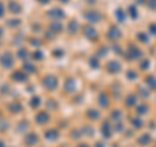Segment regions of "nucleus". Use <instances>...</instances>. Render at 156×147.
Here are the masks:
<instances>
[{
  "label": "nucleus",
  "instance_id": "obj_35",
  "mask_svg": "<svg viewBox=\"0 0 156 147\" xmlns=\"http://www.w3.org/2000/svg\"><path fill=\"white\" fill-rule=\"evenodd\" d=\"M77 147H89V146H86V145H80V146H77Z\"/></svg>",
  "mask_w": 156,
  "mask_h": 147
},
{
  "label": "nucleus",
  "instance_id": "obj_3",
  "mask_svg": "<svg viewBox=\"0 0 156 147\" xmlns=\"http://www.w3.org/2000/svg\"><path fill=\"white\" fill-rule=\"evenodd\" d=\"M46 16L48 18H51L52 21H61V20L65 17V13H64V11H62L61 8L56 7V8H51L50 11H47Z\"/></svg>",
  "mask_w": 156,
  "mask_h": 147
},
{
  "label": "nucleus",
  "instance_id": "obj_27",
  "mask_svg": "<svg viewBox=\"0 0 156 147\" xmlns=\"http://www.w3.org/2000/svg\"><path fill=\"white\" fill-rule=\"evenodd\" d=\"M120 34H119V30L113 26V27H111V30H108V38H111V39H115L116 37H119Z\"/></svg>",
  "mask_w": 156,
  "mask_h": 147
},
{
  "label": "nucleus",
  "instance_id": "obj_8",
  "mask_svg": "<svg viewBox=\"0 0 156 147\" xmlns=\"http://www.w3.org/2000/svg\"><path fill=\"white\" fill-rule=\"evenodd\" d=\"M48 30L57 35V34H60L62 30H64V25H62L61 21H52L50 25H48Z\"/></svg>",
  "mask_w": 156,
  "mask_h": 147
},
{
  "label": "nucleus",
  "instance_id": "obj_25",
  "mask_svg": "<svg viewBox=\"0 0 156 147\" xmlns=\"http://www.w3.org/2000/svg\"><path fill=\"white\" fill-rule=\"evenodd\" d=\"M29 43H30L31 46H34V47H39L42 45V41L39 38H37V37H31V38H29Z\"/></svg>",
  "mask_w": 156,
  "mask_h": 147
},
{
  "label": "nucleus",
  "instance_id": "obj_19",
  "mask_svg": "<svg viewBox=\"0 0 156 147\" xmlns=\"http://www.w3.org/2000/svg\"><path fill=\"white\" fill-rule=\"evenodd\" d=\"M108 96H107L105 94H100L99 98H98V103L101 106V107H107L108 106Z\"/></svg>",
  "mask_w": 156,
  "mask_h": 147
},
{
  "label": "nucleus",
  "instance_id": "obj_10",
  "mask_svg": "<svg viewBox=\"0 0 156 147\" xmlns=\"http://www.w3.org/2000/svg\"><path fill=\"white\" fill-rule=\"evenodd\" d=\"M23 142H25L26 146H30V147L35 146L38 143V134H35V133H29V134H26L25 138H23Z\"/></svg>",
  "mask_w": 156,
  "mask_h": 147
},
{
  "label": "nucleus",
  "instance_id": "obj_21",
  "mask_svg": "<svg viewBox=\"0 0 156 147\" xmlns=\"http://www.w3.org/2000/svg\"><path fill=\"white\" fill-rule=\"evenodd\" d=\"M31 57L34 59V60H37V61H41L44 59V55H43V52L41 50H37V51H34L31 53Z\"/></svg>",
  "mask_w": 156,
  "mask_h": 147
},
{
  "label": "nucleus",
  "instance_id": "obj_17",
  "mask_svg": "<svg viewBox=\"0 0 156 147\" xmlns=\"http://www.w3.org/2000/svg\"><path fill=\"white\" fill-rule=\"evenodd\" d=\"M107 69H108V72H111V73H116L121 69V66H120V64H117L116 61H111V63H108Z\"/></svg>",
  "mask_w": 156,
  "mask_h": 147
},
{
  "label": "nucleus",
  "instance_id": "obj_29",
  "mask_svg": "<svg viewBox=\"0 0 156 147\" xmlns=\"http://www.w3.org/2000/svg\"><path fill=\"white\" fill-rule=\"evenodd\" d=\"M55 37H56V34H53V33H52V31H50V30H48V31L46 33V38H47V39H53Z\"/></svg>",
  "mask_w": 156,
  "mask_h": 147
},
{
  "label": "nucleus",
  "instance_id": "obj_28",
  "mask_svg": "<svg viewBox=\"0 0 156 147\" xmlns=\"http://www.w3.org/2000/svg\"><path fill=\"white\" fill-rule=\"evenodd\" d=\"M4 14H5V5H4L3 2H0V18H2Z\"/></svg>",
  "mask_w": 156,
  "mask_h": 147
},
{
  "label": "nucleus",
  "instance_id": "obj_7",
  "mask_svg": "<svg viewBox=\"0 0 156 147\" xmlns=\"http://www.w3.org/2000/svg\"><path fill=\"white\" fill-rule=\"evenodd\" d=\"M11 78H12V81H14V82H26L29 77H27L26 72H23V70H14L12 73Z\"/></svg>",
  "mask_w": 156,
  "mask_h": 147
},
{
  "label": "nucleus",
  "instance_id": "obj_33",
  "mask_svg": "<svg viewBox=\"0 0 156 147\" xmlns=\"http://www.w3.org/2000/svg\"><path fill=\"white\" fill-rule=\"evenodd\" d=\"M57 2H60V3H62V4H68L70 2V0H57Z\"/></svg>",
  "mask_w": 156,
  "mask_h": 147
},
{
  "label": "nucleus",
  "instance_id": "obj_16",
  "mask_svg": "<svg viewBox=\"0 0 156 147\" xmlns=\"http://www.w3.org/2000/svg\"><path fill=\"white\" fill-rule=\"evenodd\" d=\"M29 106H30L31 108H38V107L41 106V98L38 95H33L30 102H29Z\"/></svg>",
  "mask_w": 156,
  "mask_h": 147
},
{
  "label": "nucleus",
  "instance_id": "obj_4",
  "mask_svg": "<svg viewBox=\"0 0 156 147\" xmlns=\"http://www.w3.org/2000/svg\"><path fill=\"white\" fill-rule=\"evenodd\" d=\"M76 90H77L76 78H73V77L65 78V81H64V91L68 92V94H72V92H74Z\"/></svg>",
  "mask_w": 156,
  "mask_h": 147
},
{
  "label": "nucleus",
  "instance_id": "obj_15",
  "mask_svg": "<svg viewBox=\"0 0 156 147\" xmlns=\"http://www.w3.org/2000/svg\"><path fill=\"white\" fill-rule=\"evenodd\" d=\"M78 29H80V25H78V22L76 20H70V22H68V26H66V30L69 34H76L78 31Z\"/></svg>",
  "mask_w": 156,
  "mask_h": 147
},
{
  "label": "nucleus",
  "instance_id": "obj_24",
  "mask_svg": "<svg viewBox=\"0 0 156 147\" xmlns=\"http://www.w3.org/2000/svg\"><path fill=\"white\" fill-rule=\"evenodd\" d=\"M27 50L26 48H20V50L17 51V57L21 59V60H25V59L27 57Z\"/></svg>",
  "mask_w": 156,
  "mask_h": 147
},
{
  "label": "nucleus",
  "instance_id": "obj_31",
  "mask_svg": "<svg viewBox=\"0 0 156 147\" xmlns=\"http://www.w3.org/2000/svg\"><path fill=\"white\" fill-rule=\"evenodd\" d=\"M90 63H91V66H92V68H96V66H98V64H96V60H95L94 57L90 59Z\"/></svg>",
  "mask_w": 156,
  "mask_h": 147
},
{
  "label": "nucleus",
  "instance_id": "obj_34",
  "mask_svg": "<svg viewBox=\"0 0 156 147\" xmlns=\"http://www.w3.org/2000/svg\"><path fill=\"white\" fill-rule=\"evenodd\" d=\"M3 33H4V29H3L2 26H0V38L3 37Z\"/></svg>",
  "mask_w": 156,
  "mask_h": 147
},
{
  "label": "nucleus",
  "instance_id": "obj_12",
  "mask_svg": "<svg viewBox=\"0 0 156 147\" xmlns=\"http://www.w3.org/2000/svg\"><path fill=\"white\" fill-rule=\"evenodd\" d=\"M8 111L11 112V113H20V112H22L21 103H18V102H11L8 104Z\"/></svg>",
  "mask_w": 156,
  "mask_h": 147
},
{
  "label": "nucleus",
  "instance_id": "obj_1",
  "mask_svg": "<svg viewBox=\"0 0 156 147\" xmlns=\"http://www.w3.org/2000/svg\"><path fill=\"white\" fill-rule=\"evenodd\" d=\"M42 85L46 90L53 91V90H56L57 86H58V78L55 74L50 73V74H47V76H44L42 78Z\"/></svg>",
  "mask_w": 156,
  "mask_h": 147
},
{
  "label": "nucleus",
  "instance_id": "obj_22",
  "mask_svg": "<svg viewBox=\"0 0 156 147\" xmlns=\"http://www.w3.org/2000/svg\"><path fill=\"white\" fill-rule=\"evenodd\" d=\"M86 113H87V117H90V119H92V120H96L98 117L100 116V113H99V112H98L96 109H92V108L87 111Z\"/></svg>",
  "mask_w": 156,
  "mask_h": 147
},
{
  "label": "nucleus",
  "instance_id": "obj_20",
  "mask_svg": "<svg viewBox=\"0 0 156 147\" xmlns=\"http://www.w3.org/2000/svg\"><path fill=\"white\" fill-rule=\"evenodd\" d=\"M47 108H48V109H52V111L57 109V108H58L57 100H55V99H48V100H47Z\"/></svg>",
  "mask_w": 156,
  "mask_h": 147
},
{
  "label": "nucleus",
  "instance_id": "obj_30",
  "mask_svg": "<svg viewBox=\"0 0 156 147\" xmlns=\"http://www.w3.org/2000/svg\"><path fill=\"white\" fill-rule=\"evenodd\" d=\"M117 18L121 20V21H124V13H122V11H121V9H119V11H117Z\"/></svg>",
  "mask_w": 156,
  "mask_h": 147
},
{
  "label": "nucleus",
  "instance_id": "obj_5",
  "mask_svg": "<svg viewBox=\"0 0 156 147\" xmlns=\"http://www.w3.org/2000/svg\"><path fill=\"white\" fill-rule=\"evenodd\" d=\"M7 8H8V11L13 14H20L22 12V5L18 2H16V0H9Z\"/></svg>",
  "mask_w": 156,
  "mask_h": 147
},
{
  "label": "nucleus",
  "instance_id": "obj_26",
  "mask_svg": "<svg viewBox=\"0 0 156 147\" xmlns=\"http://www.w3.org/2000/svg\"><path fill=\"white\" fill-rule=\"evenodd\" d=\"M18 128H17V130L18 131H23V130H26L27 129V126H29V122L26 121V120H22V121H20L18 122Z\"/></svg>",
  "mask_w": 156,
  "mask_h": 147
},
{
  "label": "nucleus",
  "instance_id": "obj_37",
  "mask_svg": "<svg viewBox=\"0 0 156 147\" xmlns=\"http://www.w3.org/2000/svg\"><path fill=\"white\" fill-rule=\"evenodd\" d=\"M0 117H2V112H0Z\"/></svg>",
  "mask_w": 156,
  "mask_h": 147
},
{
  "label": "nucleus",
  "instance_id": "obj_32",
  "mask_svg": "<svg viewBox=\"0 0 156 147\" xmlns=\"http://www.w3.org/2000/svg\"><path fill=\"white\" fill-rule=\"evenodd\" d=\"M37 2L39 3V4H48L51 2V0H37Z\"/></svg>",
  "mask_w": 156,
  "mask_h": 147
},
{
  "label": "nucleus",
  "instance_id": "obj_13",
  "mask_svg": "<svg viewBox=\"0 0 156 147\" xmlns=\"http://www.w3.org/2000/svg\"><path fill=\"white\" fill-rule=\"evenodd\" d=\"M83 34H85V37L89 38V39H95L98 37L96 30L92 26H89V25L83 27Z\"/></svg>",
  "mask_w": 156,
  "mask_h": 147
},
{
  "label": "nucleus",
  "instance_id": "obj_36",
  "mask_svg": "<svg viewBox=\"0 0 156 147\" xmlns=\"http://www.w3.org/2000/svg\"><path fill=\"white\" fill-rule=\"evenodd\" d=\"M87 2H90V3H92V2H94V0H87Z\"/></svg>",
  "mask_w": 156,
  "mask_h": 147
},
{
  "label": "nucleus",
  "instance_id": "obj_23",
  "mask_svg": "<svg viewBox=\"0 0 156 147\" xmlns=\"http://www.w3.org/2000/svg\"><path fill=\"white\" fill-rule=\"evenodd\" d=\"M20 23H21V20H18V18H11V20H8L7 25L9 27H17V26H20Z\"/></svg>",
  "mask_w": 156,
  "mask_h": 147
},
{
  "label": "nucleus",
  "instance_id": "obj_2",
  "mask_svg": "<svg viewBox=\"0 0 156 147\" xmlns=\"http://www.w3.org/2000/svg\"><path fill=\"white\" fill-rule=\"evenodd\" d=\"M0 65L5 69H11V68L14 65V56L12 52H4L2 56H0Z\"/></svg>",
  "mask_w": 156,
  "mask_h": 147
},
{
  "label": "nucleus",
  "instance_id": "obj_6",
  "mask_svg": "<svg viewBox=\"0 0 156 147\" xmlns=\"http://www.w3.org/2000/svg\"><path fill=\"white\" fill-rule=\"evenodd\" d=\"M50 121V115H48L47 111H39L35 115V122L39 125H44Z\"/></svg>",
  "mask_w": 156,
  "mask_h": 147
},
{
  "label": "nucleus",
  "instance_id": "obj_11",
  "mask_svg": "<svg viewBox=\"0 0 156 147\" xmlns=\"http://www.w3.org/2000/svg\"><path fill=\"white\" fill-rule=\"evenodd\" d=\"M58 135H60V133H58V130L57 129H47L44 131V138L48 139V141H56L58 138Z\"/></svg>",
  "mask_w": 156,
  "mask_h": 147
},
{
  "label": "nucleus",
  "instance_id": "obj_14",
  "mask_svg": "<svg viewBox=\"0 0 156 147\" xmlns=\"http://www.w3.org/2000/svg\"><path fill=\"white\" fill-rule=\"evenodd\" d=\"M22 70L26 72L27 74H33V73H35L38 70V68L35 66V64H33V63H29V61H25L22 65Z\"/></svg>",
  "mask_w": 156,
  "mask_h": 147
},
{
  "label": "nucleus",
  "instance_id": "obj_18",
  "mask_svg": "<svg viewBox=\"0 0 156 147\" xmlns=\"http://www.w3.org/2000/svg\"><path fill=\"white\" fill-rule=\"evenodd\" d=\"M52 56L55 59H61L65 56V51L62 48H55V50H52Z\"/></svg>",
  "mask_w": 156,
  "mask_h": 147
},
{
  "label": "nucleus",
  "instance_id": "obj_9",
  "mask_svg": "<svg viewBox=\"0 0 156 147\" xmlns=\"http://www.w3.org/2000/svg\"><path fill=\"white\" fill-rule=\"evenodd\" d=\"M83 17L89 22H98L100 20V13L96 12V11H87L83 13Z\"/></svg>",
  "mask_w": 156,
  "mask_h": 147
}]
</instances>
